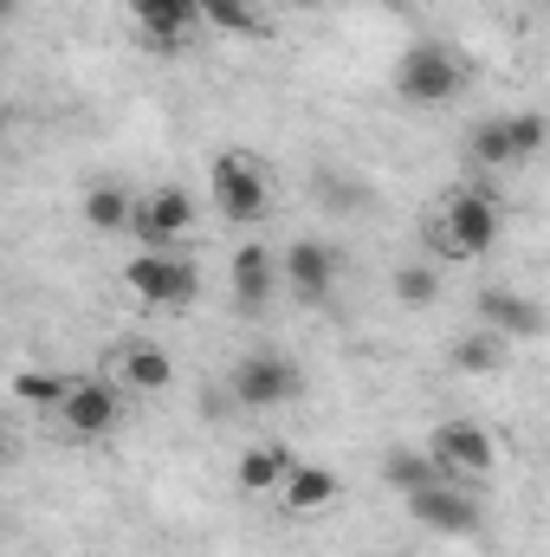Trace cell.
<instances>
[{
    "instance_id": "25",
    "label": "cell",
    "mask_w": 550,
    "mask_h": 557,
    "mask_svg": "<svg viewBox=\"0 0 550 557\" xmlns=\"http://www.w3.org/2000/svg\"><path fill=\"white\" fill-rule=\"evenodd\" d=\"M240 7H253V13H273V0H240Z\"/></svg>"
},
{
    "instance_id": "18",
    "label": "cell",
    "mask_w": 550,
    "mask_h": 557,
    "mask_svg": "<svg viewBox=\"0 0 550 557\" xmlns=\"http://www.w3.org/2000/svg\"><path fill=\"white\" fill-rule=\"evenodd\" d=\"M505 350H512V344H505L499 331L479 324V331H460V337L447 344V363H453L460 376H492V370L505 363Z\"/></svg>"
},
{
    "instance_id": "5",
    "label": "cell",
    "mask_w": 550,
    "mask_h": 557,
    "mask_svg": "<svg viewBox=\"0 0 550 557\" xmlns=\"http://www.w3.org/2000/svg\"><path fill=\"white\" fill-rule=\"evenodd\" d=\"M221 383L234 389L240 416H266V409H285V403L304 396V376H298V363L285 350H247V357H234V370Z\"/></svg>"
},
{
    "instance_id": "3",
    "label": "cell",
    "mask_w": 550,
    "mask_h": 557,
    "mask_svg": "<svg viewBox=\"0 0 550 557\" xmlns=\"http://www.w3.org/2000/svg\"><path fill=\"white\" fill-rule=\"evenodd\" d=\"M466 91V59L447 46V39H414L396 59V98L414 111H440Z\"/></svg>"
},
{
    "instance_id": "1",
    "label": "cell",
    "mask_w": 550,
    "mask_h": 557,
    "mask_svg": "<svg viewBox=\"0 0 550 557\" xmlns=\"http://www.w3.org/2000/svg\"><path fill=\"white\" fill-rule=\"evenodd\" d=\"M499 234H505V208H499V195L479 188V182H460V188L427 214V247H434V260H453V267L486 260V253L499 247Z\"/></svg>"
},
{
    "instance_id": "12",
    "label": "cell",
    "mask_w": 550,
    "mask_h": 557,
    "mask_svg": "<svg viewBox=\"0 0 550 557\" xmlns=\"http://www.w3.org/2000/svg\"><path fill=\"white\" fill-rule=\"evenodd\" d=\"M278 267H285V292L304 298V305H324V298L337 292V273H343L337 247L317 240V234H298L291 247H278Z\"/></svg>"
},
{
    "instance_id": "6",
    "label": "cell",
    "mask_w": 550,
    "mask_h": 557,
    "mask_svg": "<svg viewBox=\"0 0 550 557\" xmlns=\"http://www.w3.org/2000/svg\"><path fill=\"white\" fill-rule=\"evenodd\" d=\"M427 454L440 460L447 480H460V486H473V493L499 473V447H492V434H486L473 416L434 421V428H427Z\"/></svg>"
},
{
    "instance_id": "4",
    "label": "cell",
    "mask_w": 550,
    "mask_h": 557,
    "mask_svg": "<svg viewBox=\"0 0 550 557\" xmlns=\"http://www.w3.org/2000/svg\"><path fill=\"white\" fill-rule=\"evenodd\" d=\"M124 292L137 298L142 311H188L201 292V267L182 247H137V260L124 267Z\"/></svg>"
},
{
    "instance_id": "10",
    "label": "cell",
    "mask_w": 550,
    "mask_h": 557,
    "mask_svg": "<svg viewBox=\"0 0 550 557\" xmlns=\"http://www.w3.org/2000/svg\"><path fill=\"white\" fill-rule=\"evenodd\" d=\"M473 311H479V324L499 331L505 344H538V337L550 331V311L532 298V292H518V285H479Z\"/></svg>"
},
{
    "instance_id": "14",
    "label": "cell",
    "mask_w": 550,
    "mask_h": 557,
    "mask_svg": "<svg viewBox=\"0 0 550 557\" xmlns=\"http://www.w3.org/2000/svg\"><path fill=\"white\" fill-rule=\"evenodd\" d=\"M337 499H343V480H337V467H317V460H298L278 486V512H291V519L330 512Z\"/></svg>"
},
{
    "instance_id": "8",
    "label": "cell",
    "mask_w": 550,
    "mask_h": 557,
    "mask_svg": "<svg viewBox=\"0 0 550 557\" xmlns=\"http://www.w3.org/2000/svg\"><path fill=\"white\" fill-rule=\"evenodd\" d=\"M402 506H409L414 525H427V532H440V539H479V532H486V512H479L473 486H460V480L414 486Z\"/></svg>"
},
{
    "instance_id": "24",
    "label": "cell",
    "mask_w": 550,
    "mask_h": 557,
    "mask_svg": "<svg viewBox=\"0 0 550 557\" xmlns=\"http://www.w3.org/2000/svg\"><path fill=\"white\" fill-rule=\"evenodd\" d=\"M317 188H324V201H337V208H363V201H370V188H350L337 169H324V175H317Z\"/></svg>"
},
{
    "instance_id": "26",
    "label": "cell",
    "mask_w": 550,
    "mask_h": 557,
    "mask_svg": "<svg viewBox=\"0 0 550 557\" xmlns=\"http://www.w3.org/2000/svg\"><path fill=\"white\" fill-rule=\"evenodd\" d=\"M298 7H311V0H298Z\"/></svg>"
},
{
    "instance_id": "13",
    "label": "cell",
    "mask_w": 550,
    "mask_h": 557,
    "mask_svg": "<svg viewBox=\"0 0 550 557\" xmlns=\"http://www.w3.org/2000/svg\"><path fill=\"white\" fill-rule=\"evenodd\" d=\"M104 376H111L124 396H162V389L175 383V357H168L155 337H124V344H111Z\"/></svg>"
},
{
    "instance_id": "2",
    "label": "cell",
    "mask_w": 550,
    "mask_h": 557,
    "mask_svg": "<svg viewBox=\"0 0 550 557\" xmlns=\"http://www.w3.org/2000/svg\"><path fill=\"white\" fill-rule=\"evenodd\" d=\"M208 201L227 227H260L273 214V175L253 149H221L208 162Z\"/></svg>"
},
{
    "instance_id": "11",
    "label": "cell",
    "mask_w": 550,
    "mask_h": 557,
    "mask_svg": "<svg viewBox=\"0 0 550 557\" xmlns=\"http://www.w3.org/2000/svg\"><path fill=\"white\" fill-rule=\"evenodd\" d=\"M227 292H234V305H240L247 318H260L278 292H285V267H278V253L260 234L234 247V260H227Z\"/></svg>"
},
{
    "instance_id": "17",
    "label": "cell",
    "mask_w": 550,
    "mask_h": 557,
    "mask_svg": "<svg viewBox=\"0 0 550 557\" xmlns=\"http://www.w3.org/2000/svg\"><path fill=\"white\" fill-rule=\"evenodd\" d=\"M291 467H298V460H291L285 447H273V441H266V447H247V454L234 460V486H240L247 499H260V493L278 499V486H285V473H291Z\"/></svg>"
},
{
    "instance_id": "15",
    "label": "cell",
    "mask_w": 550,
    "mask_h": 557,
    "mask_svg": "<svg viewBox=\"0 0 550 557\" xmlns=\"http://www.w3.org/2000/svg\"><path fill=\"white\" fill-rule=\"evenodd\" d=\"M130 20H137V33L149 46H182L195 26H208L201 0H130Z\"/></svg>"
},
{
    "instance_id": "22",
    "label": "cell",
    "mask_w": 550,
    "mask_h": 557,
    "mask_svg": "<svg viewBox=\"0 0 550 557\" xmlns=\"http://www.w3.org/2000/svg\"><path fill=\"white\" fill-rule=\"evenodd\" d=\"M505 131H512V156H518V169H525V162H538V156L550 149V117H545V111H512V117H505Z\"/></svg>"
},
{
    "instance_id": "20",
    "label": "cell",
    "mask_w": 550,
    "mask_h": 557,
    "mask_svg": "<svg viewBox=\"0 0 550 557\" xmlns=\"http://www.w3.org/2000/svg\"><path fill=\"white\" fill-rule=\"evenodd\" d=\"M434 480H447V473H440V460L427 447H389L383 454V486H396L402 499H409L414 486H434Z\"/></svg>"
},
{
    "instance_id": "9",
    "label": "cell",
    "mask_w": 550,
    "mask_h": 557,
    "mask_svg": "<svg viewBox=\"0 0 550 557\" xmlns=\"http://www.w3.org/2000/svg\"><path fill=\"white\" fill-rule=\"evenodd\" d=\"M195 234V195L188 188H175V182H162V188H142L137 195V221H130V240L137 247H182Z\"/></svg>"
},
{
    "instance_id": "23",
    "label": "cell",
    "mask_w": 550,
    "mask_h": 557,
    "mask_svg": "<svg viewBox=\"0 0 550 557\" xmlns=\"http://www.w3.org/2000/svg\"><path fill=\"white\" fill-rule=\"evenodd\" d=\"M389 292H396L409 311H427V305L440 298V278H434V267H396V273H389Z\"/></svg>"
},
{
    "instance_id": "7",
    "label": "cell",
    "mask_w": 550,
    "mask_h": 557,
    "mask_svg": "<svg viewBox=\"0 0 550 557\" xmlns=\"http://www.w3.org/2000/svg\"><path fill=\"white\" fill-rule=\"evenodd\" d=\"M46 421H52L65 441H85V447H91V441H111L117 421H124V389H117L104 370H98V376H78L72 396H65Z\"/></svg>"
},
{
    "instance_id": "16",
    "label": "cell",
    "mask_w": 550,
    "mask_h": 557,
    "mask_svg": "<svg viewBox=\"0 0 550 557\" xmlns=\"http://www.w3.org/2000/svg\"><path fill=\"white\" fill-rule=\"evenodd\" d=\"M78 214H85L91 234H130V221H137V195H130L124 182H91L85 201H78Z\"/></svg>"
},
{
    "instance_id": "19",
    "label": "cell",
    "mask_w": 550,
    "mask_h": 557,
    "mask_svg": "<svg viewBox=\"0 0 550 557\" xmlns=\"http://www.w3.org/2000/svg\"><path fill=\"white\" fill-rule=\"evenodd\" d=\"M466 169H479V175H499V169H518V156H512V131H505V117H479V124L466 131Z\"/></svg>"
},
{
    "instance_id": "21",
    "label": "cell",
    "mask_w": 550,
    "mask_h": 557,
    "mask_svg": "<svg viewBox=\"0 0 550 557\" xmlns=\"http://www.w3.org/2000/svg\"><path fill=\"white\" fill-rule=\"evenodd\" d=\"M72 383H78V376H65V370H20V376H13V403L52 416V409L72 396Z\"/></svg>"
}]
</instances>
